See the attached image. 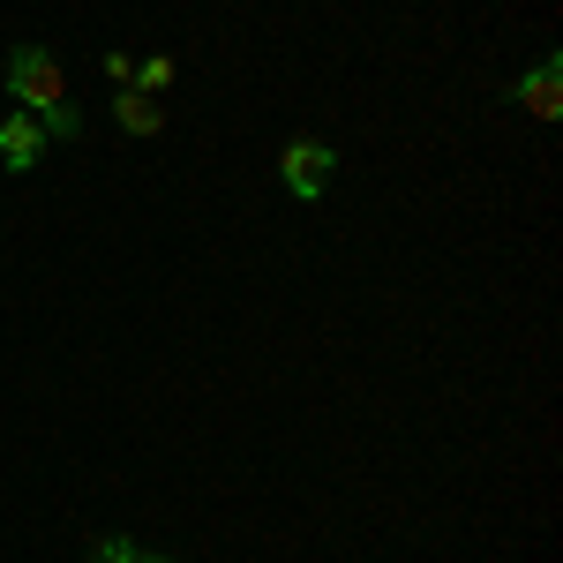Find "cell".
Masks as SVG:
<instances>
[{"label":"cell","mask_w":563,"mask_h":563,"mask_svg":"<svg viewBox=\"0 0 563 563\" xmlns=\"http://www.w3.org/2000/svg\"><path fill=\"white\" fill-rule=\"evenodd\" d=\"M331 166H339V151H331L323 135H301V143H286V158H278V180H286L301 203H316V196L331 188Z\"/></svg>","instance_id":"2"},{"label":"cell","mask_w":563,"mask_h":563,"mask_svg":"<svg viewBox=\"0 0 563 563\" xmlns=\"http://www.w3.org/2000/svg\"><path fill=\"white\" fill-rule=\"evenodd\" d=\"M129 556H135L129 533H106V541H98V563H129Z\"/></svg>","instance_id":"7"},{"label":"cell","mask_w":563,"mask_h":563,"mask_svg":"<svg viewBox=\"0 0 563 563\" xmlns=\"http://www.w3.org/2000/svg\"><path fill=\"white\" fill-rule=\"evenodd\" d=\"M8 90H15V106H23L45 135H84V113L68 106V76H60V60H53L45 45H15V53H8Z\"/></svg>","instance_id":"1"},{"label":"cell","mask_w":563,"mask_h":563,"mask_svg":"<svg viewBox=\"0 0 563 563\" xmlns=\"http://www.w3.org/2000/svg\"><path fill=\"white\" fill-rule=\"evenodd\" d=\"M519 106L533 113V121H556V113H563V60H556V53L533 60V68L519 76Z\"/></svg>","instance_id":"3"},{"label":"cell","mask_w":563,"mask_h":563,"mask_svg":"<svg viewBox=\"0 0 563 563\" xmlns=\"http://www.w3.org/2000/svg\"><path fill=\"white\" fill-rule=\"evenodd\" d=\"M129 563H158V556H143V549H135V556H129Z\"/></svg>","instance_id":"8"},{"label":"cell","mask_w":563,"mask_h":563,"mask_svg":"<svg viewBox=\"0 0 563 563\" xmlns=\"http://www.w3.org/2000/svg\"><path fill=\"white\" fill-rule=\"evenodd\" d=\"M38 158H45V129L23 113V106H15V113L0 121V166H8V174H31Z\"/></svg>","instance_id":"4"},{"label":"cell","mask_w":563,"mask_h":563,"mask_svg":"<svg viewBox=\"0 0 563 563\" xmlns=\"http://www.w3.org/2000/svg\"><path fill=\"white\" fill-rule=\"evenodd\" d=\"M143 98H166V84H174V60L166 53H151V60H135V76H129Z\"/></svg>","instance_id":"6"},{"label":"cell","mask_w":563,"mask_h":563,"mask_svg":"<svg viewBox=\"0 0 563 563\" xmlns=\"http://www.w3.org/2000/svg\"><path fill=\"white\" fill-rule=\"evenodd\" d=\"M113 113H121V129H129V135H158V129H166V106H158V98H143L135 84H121Z\"/></svg>","instance_id":"5"}]
</instances>
